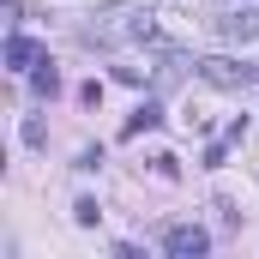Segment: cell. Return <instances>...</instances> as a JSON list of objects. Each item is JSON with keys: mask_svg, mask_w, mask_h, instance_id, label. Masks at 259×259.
I'll return each instance as SVG.
<instances>
[{"mask_svg": "<svg viewBox=\"0 0 259 259\" xmlns=\"http://www.w3.org/2000/svg\"><path fill=\"white\" fill-rule=\"evenodd\" d=\"M78 42L84 49H121V42H157V18L151 12H103L97 24H84L78 30Z\"/></svg>", "mask_w": 259, "mask_h": 259, "instance_id": "6da1fadb", "label": "cell"}, {"mask_svg": "<svg viewBox=\"0 0 259 259\" xmlns=\"http://www.w3.org/2000/svg\"><path fill=\"white\" fill-rule=\"evenodd\" d=\"M193 66H199V78L217 84V91H247V84H259V66L229 61V55H211V61H193Z\"/></svg>", "mask_w": 259, "mask_h": 259, "instance_id": "7a4b0ae2", "label": "cell"}, {"mask_svg": "<svg viewBox=\"0 0 259 259\" xmlns=\"http://www.w3.org/2000/svg\"><path fill=\"white\" fill-rule=\"evenodd\" d=\"M163 247H169L175 259H199V253H211V235H205L199 223H175V229L163 235Z\"/></svg>", "mask_w": 259, "mask_h": 259, "instance_id": "3957f363", "label": "cell"}, {"mask_svg": "<svg viewBox=\"0 0 259 259\" xmlns=\"http://www.w3.org/2000/svg\"><path fill=\"white\" fill-rule=\"evenodd\" d=\"M0 61L12 66V72H30V66L42 61V42H36V36H24V30H12V36H6V49H0Z\"/></svg>", "mask_w": 259, "mask_h": 259, "instance_id": "277c9868", "label": "cell"}, {"mask_svg": "<svg viewBox=\"0 0 259 259\" xmlns=\"http://www.w3.org/2000/svg\"><path fill=\"white\" fill-rule=\"evenodd\" d=\"M151 127H163V103H157V97H145V103H139V109L127 115L121 139H139V133H151Z\"/></svg>", "mask_w": 259, "mask_h": 259, "instance_id": "5b68a950", "label": "cell"}, {"mask_svg": "<svg viewBox=\"0 0 259 259\" xmlns=\"http://www.w3.org/2000/svg\"><path fill=\"white\" fill-rule=\"evenodd\" d=\"M217 30H223L229 42H253V36H259V6H247V12H229Z\"/></svg>", "mask_w": 259, "mask_h": 259, "instance_id": "8992f818", "label": "cell"}, {"mask_svg": "<svg viewBox=\"0 0 259 259\" xmlns=\"http://www.w3.org/2000/svg\"><path fill=\"white\" fill-rule=\"evenodd\" d=\"M30 84H36V97H61V66L42 55V61L30 66Z\"/></svg>", "mask_w": 259, "mask_h": 259, "instance_id": "52a82bcc", "label": "cell"}, {"mask_svg": "<svg viewBox=\"0 0 259 259\" xmlns=\"http://www.w3.org/2000/svg\"><path fill=\"white\" fill-rule=\"evenodd\" d=\"M97 217H103V205H97L91 193H84L78 205H72V223H78V229H97Z\"/></svg>", "mask_w": 259, "mask_h": 259, "instance_id": "ba28073f", "label": "cell"}, {"mask_svg": "<svg viewBox=\"0 0 259 259\" xmlns=\"http://www.w3.org/2000/svg\"><path fill=\"white\" fill-rule=\"evenodd\" d=\"M151 169H157L163 181H175V175H181V157H169V151H163V157H151Z\"/></svg>", "mask_w": 259, "mask_h": 259, "instance_id": "9c48e42d", "label": "cell"}, {"mask_svg": "<svg viewBox=\"0 0 259 259\" xmlns=\"http://www.w3.org/2000/svg\"><path fill=\"white\" fill-rule=\"evenodd\" d=\"M24 145H49V127H42V115H30V121H24Z\"/></svg>", "mask_w": 259, "mask_h": 259, "instance_id": "30bf717a", "label": "cell"}, {"mask_svg": "<svg viewBox=\"0 0 259 259\" xmlns=\"http://www.w3.org/2000/svg\"><path fill=\"white\" fill-rule=\"evenodd\" d=\"M223 163H229V139L223 145H205V169H223Z\"/></svg>", "mask_w": 259, "mask_h": 259, "instance_id": "8fae6325", "label": "cell"}]
</instances>
